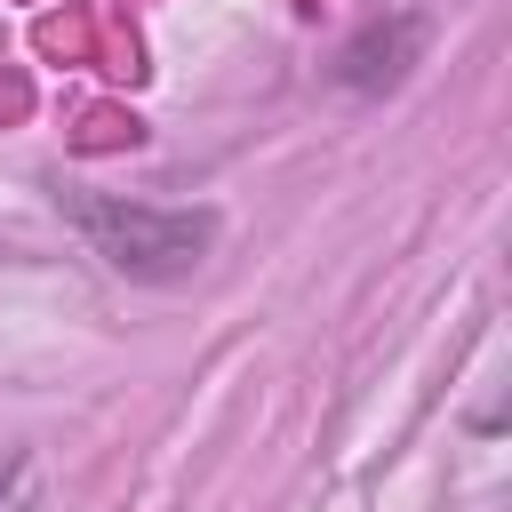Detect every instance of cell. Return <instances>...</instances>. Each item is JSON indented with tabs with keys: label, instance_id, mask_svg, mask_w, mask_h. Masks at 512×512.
Instances as JSON below:
<instances>
[{
	"label": "cell",
	"instance_id": "cell-1",
	"mask_svg": "<svg viewBox=\"0 0 512 512\" xmlns=\"http://www.w3.org/2000/svg\"><path fill=\"white\" fill-rule=\"evenodd\" d=\"M56 200L88 232V248L112 272H128V280H184L208 256V240H216V216L208 208H144V200L88 192V184H64Z\"/></svg>",
	"mask_w": 512,
	"mask_h": 512
},
{
	"label": "cell",
	"instance_id": "cell-2",
	"mask_svg": "<svg viewBox=\"0 0 512 512\" xmlns=\"http://www.w3.org/2000/svg\"><path fill=\"white\" fill-rule=\"evenodd\" d=\"M416 48H424V24H416V16H392V24H376V32H360V40L344 48V80H352V88H392Z\"/></svg>",
	"mask_w": 512,
	"mask_h": 512
}]
</instances>
